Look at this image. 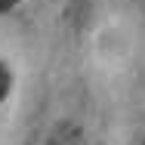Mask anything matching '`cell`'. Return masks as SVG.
<instances>
[{
    "label": "cell",
    "instance_id": "obj_1",
    "mask_svg": "<svg viewBox=\"0 0 145 145\" xmlns=\"http://www.w3.org/2000/svg\"><path fill=\"white\" fill-rule=\"evenodd\" d=\"M9 87H12V74H9V68L0 62V102L9 96Z\"/></svg>",
    "mask_w": 145,
    "mask_h": 145
},
{
    "label": "cell",
    "instance_id": "obj_2",
    "mask_svg": "<svg viewBox=\"0 0 145 145\" xmlns=\"http://www.w3.org/2000/svg\"><path fill=\"white\" fill-rule=\"evenodd\" d=\"M16 3H19V0H0V12H9Z\"/></svg>",
    "mask_w": 145,
    "mask_h": 145
}]
</instances>
